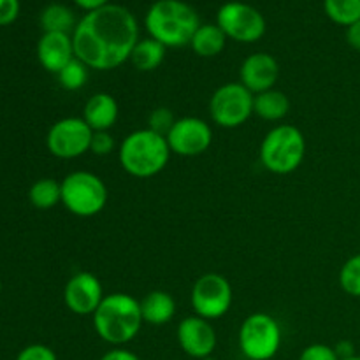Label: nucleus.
I'll return each mask as SVG.
<instances>
[{"label": "nucleus", "instance_id": "20e7f679", "mask_svg": "<svg viewBox=\"0 0 360 360\" xmlns=\"http://www.w3.org/2000/svg\"><path fill=\"white\" fill-rule=\"evenodd\" d=\"M171 148L160 134L139 129L123 137L118 146V162L132 178L148 179L160 174L171 160Z\"/></svg>", "mask_w": 360, "mask_h": 360}, {"label": "nucleus", "instance_id": "c85d7f7f", "mask_svg": "<svg viewBox=\"0 0 360 360\" xmlns=\"http://www.w3.org/2000/svg\"><path fill=\"white\" fill-rule=\"evenodd\" d=\"M16 360H58L56 357L55 350H51L49 347L41 343H35V345H28L25 347L23 350L18 354Z\"/></svg>", "mask_w": 360, "mask_h": 360}, {"label": "nucleus", "instance_id": "f257e3e1", "mask_svg": "<svg viewBox=\"0 0 360 360\" xmlns=\"http://www.w3.org/2000/svg\"><path fill=\"white\" fill-rule=\"evenodd\" d=\"M139 41V25L130 9L108 4L86 13L72 32L74 53L88 69L115 70L129 62Z\"/></svg>", "mask_w": 360, "mask_h": 360}, {"label": "nucleus", "instance_id": "0eeeda50", "mask_svg": "<svg viewBox=\"0 0 360 360\" xmlns=\"http://www.w3.org/2000/svg\"><path fill=\"white\" fill-rule=\"evenodd\" d=\"M239 350L246 360H271L281 348V327L267 313H252L238 333Z\"/></svg>", "mask_w": 360, "mask_h": 360}, {"label": "nucleus", "instance_id": "dca6fc26", "mask_svg": "<svg viewBox=\"0 0 360 360\" xmlns=\"http://www.w3.org/2000/svg\"><path fill=\"white\" fill-rule=\"evenodd\" d=\"M37 58L48 72L58 74L70 60L76 58L72 35L55 32L42 34L37 42Z\"/></svg>", "mask_w": 360, "mask_h": 360}, {"label": "nucleus", "instance_id": "5701e85b", "mask_svg": "<svg viewBox=\"0 0 360 360\" xmlns=\"http://www.w3.org/2000/svg\"><path fill=\"white\" fill-rule=\"evenodd\" d=\"M28 199H30L32 206L37 207V210H51L56 204L62 202V185L53 178L37 179V181L30 186Z\"/></svg>", "mask_w": 360, "mask_h": 360}, {"label": "nucleus", "instance_id": "72a5a7b5", "mask_svg": "<svg viewBox=\"0 0 360 360\" xmlns=\"http://www.w3.org/2000/svg\"><path fill=\"white\" fill-rule=\"evenodd\" d=\"M72 2L76 4L79 9H83L84 13H91V11H97L101 9V7L111 4L109 0H72Z\"/></svg>", "mask_w": 360, "mask_h": 360}, {"label": "nucleus", "instance_id": "7ed1b4c3", "mask_svg": "<svg viewBox=\"0 0 360 360\" xmlns=\"http://www.w3.org/2000/svg\"><path fill=\"white\" fill-rule=\"evenodd\" d=\"M144 27L151 39L165 48L190 46L200 20L197 11L183 0H157L144 16Z\"/></svg>", "mask_w": 360, "mask_h": 360}, {"label": "nucleus", "instance_id": "393cba45", "mask_svg": "<svg viewBox=\"0 0 360 360\" xmlns=\"http://www.w3.org/2000/svg\"><path fill=\"white\" fill-rule=\"evenodd\" d=\"M88 70L90 69H88L81 60H70V62L56 74V76H58L60 86L67 91L81 90L88 81Z\"/></svg>", "mask_w": 360, "mask_h": 360}, {"label": "nucleus", "instance_id": "cd10ccee", "mask_svg": "<svg viewBox=\"0 0 360 360\" xmlns=\"http://www.w3.org/2000/svg\"><path fill=\"white\" fill-rule=\"evenodd\" d=\"M299 360H340V357H338L334 347L323 343H313L301 352Z\"/></svg>", "mask_w": 360, "mask_h": 360}, {"label": "nucleus", "instance_id": "2eb2a0df", "mask_svg": "<svg viewBox=\"0 0 360 360\" xmlns=\"http://www.w3.org/2000/svg\"><path fill=\"white\" fill-rule=\"evenodd\" d=\"M280 79V63L273 55L264 51L246 56L239 69V83L253 95L273 90Z\"/></svg>", "mask_w": 360, "mask_h": 360}, {"label": "nucleus", "instance_id": "f03ea898", "mask_svg": "<svg viewBox=\"0 0 360 360\" xmlns=\"http://www.w3.org/2000/svg\"><path fill=\"white\" fill-rule=\"evenodd\" d=\"M91 320L97 336L111 347H125L136 340L144 323L141 301L125 292L105 295Z\"/></svg>", "mask_w": 360, "mask_h": 360}, {"label": "nucleus", "instance_id": "b1692460", "mask_svg": "<svg viewBox=\"0 0 360 360\" xmlns=\"http://www.w3.org/2000/svg\"><path fill=\"white\" fill-rule=\"evenodd\" d=\"M323 11L333 23L348 28L360 20V0H323Z\"/></svg>", "mask_w": 360, "mask_h": 360}, {"label": "nucleus", "instance_id": "39448f33", "mask_svg": "<svg viewBox=\"0 0 360 360\" xmlns=\"http://www.w3.org/2000/svg\"><path fill=\"white\" fill-rule=\"evenodd\" d=\"M306 137L295 125H278L260 143V162L269 172L287 176L297 171L306 157Z\"/></svg>", "mask_w": 360, "mask_h": 360}, {"label": "nucleus", "instance_id": "7c9ffc66", "mask_svg": "<svg viewBox=\"0 0 360 360\" xmlns=\"http://www.w3.org/2000/svg\"><path fill=\"white\" fill-rule=\"evenodd\" d=\"M20 0H0V27L13 25L20 16Z\"/></svg>", "mask_w": 360, "mask_h": 360}, {"label": "nucleus", "instance_id": "f704fd0d", "mask_svg": "<svg viewBox=\"0 0 360 360\" xmlns=\"http://www.w3.org/2000/svg\"><path fill=\"white\" fill-rule=\"evenodd\" d=\"M334 350H336L338 357H340V360L343 359H348V357H354L355 355V348H354V343L348 340H343L340 341V343L334 347Z\"/></svg>", "mask_w": 360, "mask_h": 360}, {"label": "nucleus", "instance_id": "4be33fe9", "mask_svg": "<svg viewBox=\"0 0 360 360\" xmlns=\"http://www.w3.org/2000/svg\"><path fill=\"white\" fill-rule=\"evenodd\" d=\"M39 23H41V28L44 30V34L55 32V34L72 35L77 20L76 14H74V11L70 7L63 6V4H49L48 7L42 9Z\"/></svg>", "mask_w": 360, "mask_h": 360}, {"label": "nucleus", "instance_id": "4c0bfd02", "mask_svg": "<svg viewBox=\"0 0 360 360\" xmlns=\"http://www.w3.org/2000/svg\"><path fill=\"white\" fill-rule=\"evenodd\" d=\"M0 292H2V280H0Z\"/></svg>", "mask_w": 360, "mask_h": 360}, {"label": "nucleus", "instance_id": "e433bc0d", "mask_svg": "<svg viewBox=\"0 0 360 360\" xmlns=\"http://www.w3.org/2000/svg\"><path fill=\"white\" fill-rule=\"evenodd\" d=\"M202 360H217V359H214L213 355H211V357H206V359H202Z\"/></svg>", "mask_w": 360, "mask_h": 360}, {"label": "nucleus", "instance_id": "9b49d317", "mask_svg": "<svg viewBox=\"0 0 360 360\" xmlns=\"http://www.w3.org/2000/svg\"><path fill=\"white\" fill-rule=\"evenodd\" d=\"M94 130L79 116H67L53 123L46 136L48 151L62 160H74L90 151Z\"/></svg>", "mask_w": 360, "mask_h": 360}, {"label": "nucleus", "instance_id": "9d476101", "mask_svg": "<svg viewBox=\"0 0 360 360\" xmlns=\"http://www.w3.org/2000/svg\"><path fill=\"white\" fill-rule=\"evenodd\" d=\"M217 25L227 39L241 44H253L266 35L267 23L257 7L245 2H227L218 9Z\"/></svg>", "mask_w": 360, "mask_h": 360}, {"label": "nucleus", "instance_id": "4468645a", "mask_svg": "<svg viewBox=\"0 0 360 360\" xmlns=\"http://www.w3.org/2000/svg\"><path fill=\"white\" fill-rule=\"evenodd\" d=\"M176 336H178L179 348L188 357L197 360L211 357L218 343L217 330L210 320H204L197 315L183 319L176 330Z\"/></svg>", "mask_w": 360, "mask_h": 360}, {"label": "nucleus", "instance_id": "412c9836", "mask_svg": "<svg viewBox=\"0 0 360 360\" xmlns=\"http://www.w3.org/2000/svg\"><path fill=\"white\" fill-rule=\"evenodd\" d=\"M165 51H167V48L155 39H139L136 48L132 49L129 62L141 72H153L164 63Z\"/></svg>", "mask_w": 360, "mask_h": 360}, {"label": "nucleus", "instance_id": "f3484780", "mask_svg": "<svg viewBox=\"0 0 360 360\" xmlns=\"http://www.w3.org/2000/svg\"><path fill=\"white\" fill-rule=\"evenodd\" d=\"M120 116V105L111 94L98 91L86 101L81 118L94 132H105L115 127Z\"/></svg>", "mask_w": 360, "mask_h": 360}, {"label": "nucleus", "instance_id": "aec40b11", "mask_svg": "<svg viewBox=\"0 0 360 360\" xmlns=\"http://www.w3.org/2000/svg\"><path fill=\"white\" fill-rule=\"evenodd\" d=\"M288 111H290V98L276 88L262 91L253 98V115L264 122H280L288 115Z\"/></svg>", "mask_w": 360, "mask_h": 360}, {"label": "nucleus", "instance_id": "bb28decb", "mask_svg": "<svg viewBox=\"0 0 360 360\" xmlns=\"http://www.w3.org/2000/svg\"><path fill=\"white\" fill-rule=\"evenodd\" d=\"M176 120L178 118H176L174 112L169 108H157L148 116V129L165 137L169 134V130L172 129V125L176 123Z\"/></svg>", "mask_w": 360, "mask_h": 360}, {"label": "nucleus", "instance_id": "58836bf2", "mask_svg": "<svg viewBox=\"0 0 360 360\" xmlns=\"http://www.w3.org/2000/svg\"><path fill=\"white\" fill-rule=\"evenodd\" d=\"M245 360H246V359H245Z\"/></svg>", "mask_w": 360, "mask_h": 360}, {"label": "nucleus", "instance_id": "a878e982", "mask_svg": "<svg viewBox=\"0 0 360 360\" xmlns=\"http://www.w3.org/2000/svg\"><path fill=\"white\" fill-rule=\"evenodd\" d=\"M340 285L350 297H360V253L343 264L340 271Z\"/></svg>", "mask_w": 360, "mask_h": 360}, {"label": "nucleus", "instance_id": "c756f323", "mask_svg": "<svg viewBox=\"0 0 360 360\" xmlns=\"http://www.w3.org/2000/svg\"><path fill=\"white\" fill-rule=\"evenodd\" d=\"M112 150H115V137L111 136L109 130H105V132H94L90 144L91 153L97 155V157H108Z\"/></svg>", "mask_w": 360, "mask_h": 360}, {"label": "nucleus", "instance_id": "ddd939ff", "mask_svg": "<svg viewBox=\"0 0 360 360\" xmlns=\"http://www.w3.org/2000/svg\"><path fill=\"white\" fill-rule=\"evenodd\" d=\"M104 297L101 280L88 271L74 274L63 288V302L67 309L79 316L94 315Z\"/></svg>", "mask_w": 360, "mask_h": 360}, {"label": "nucleus", "instance_id": "c9c22d12", "mask_svg": "<svg viewBox=\"0 0 360 360\" xmlns=\"http://www.w3.org/2000/svg\"><path fill=\"white\" fill-rule=\"evenodd\" d=\"M343 360H360V355H354V357H348V359H343Z\"/></svg>", "mask_w": 360, "mask_h": 360}, {"label": "nucleus", "instance_id": "6e6552de", "mask_svg": "<svg viewBox=\"0 0 360 360\" xmlns=\"http://www.w3.org/2000/svg\"><path fill=\"white\" fill-rule=\"evenodd\" d=\"M255 95L241 83H225L210 98V116L221 129H238L253 115Z\"/></svg>", "mask_w": 360, "mask_h": 360}, {"label": "nucleus", "instance_id": "6ab92c4d", "mask_svg": "<svg viewBox=\"0 0 360 360\" xmlns=\"http://www.w3.org/2000/svg\"><path fill=\"white\" fill-rule=\"evenodd\" d=\"M225 46H227V35L217 23H200L190 42V48L200 58H214L224 51Z\"/></svg>", "mask_w": 360, "mask_h": 360}, {"label": "nucleus", "instance_id": "473e14b6", "mask_svg": "<svg viewBox=\"0 0 360 360\" xmlns=\"http://www.w3.org/2000/svg\"><path fill=\"white\" fill-rule=\"evenodd\" d=\"M347 42L352 48L360 51V20L347 28Z\"/></svg>", "mask_w": 360, "mask_h": 360}, {"label": "nucleus", "instance_id": "f8f14e48", "mask_svg": "<svg viewBox=\"0 0 360 360\" xmlns=\"http://www.w3.org/2000/svg\"><path fill=\"white\" fill-rule=\"evenodd\" d=\"M172 153L179 157H199L210 150L213 143V129L210 123L197 116H183L176 120L165 136Z\"/></svg>", "mask_w": 360, "mask_h": 360}, {"label": "nucleus", "instance_id": "2f4dec72", "mask_svg": "<svg viewBox=\"0 0 360 360\" xmlns=\"http://www.w3.org/2000/svg\"><path fill=\"white\" fill-rule=\"evenodd\" d=\"M98 360H141L139 355L134 354L132 350H127L123 347H112L111 350L105 352Z\"/></svg>", "mask_w": 360, "mask_h": 360}, {"label": "nucleus", "instance_id": "a211bd4d", "mask_svg": "<svg viewBox=\"0 0 360 360\" xmlns=\"http://www.w3.org/2000/svg\"><path fill=\"white\" fill-rule=\"evenodd\" d=\"M141 313L144 323L160 327L171 322L176 315V301L165 290H151L141 299Z\"/></svg>", "mask_w": 360, "mask_h": 360}, {"label": "nucleus", "instance_id": "1a4fd4ad", "mask_svg": "<svg viewBox=\"0 0 360 360\" xmlns=\"http://www.w3.org/2000/svg\"><path fill=\"white\" fill-rule=\"evenodd\" d=\"M234 292L231 281L218 273H206L199 276L190 292V304L193 315L204 320H218L232 308Z\"/></svg>", "mask_w": 360, "mask_h": 360}, {"label": "nucleus", "instance_id": "423d86ee", "mask_svg": "<svg viewBox=\"0 0 360 360\" xmlns=\"http://www.w3.org/2000/svg\"><path fill=\"white\" fill-rule=\"evenodd\" d=\"M60 185H62V204L74 217H97L108 204L109 190L104 179L90 171L70 172Z\"/></svg>", "mask_w": 360, "mask_h": 360}]
</instances>
